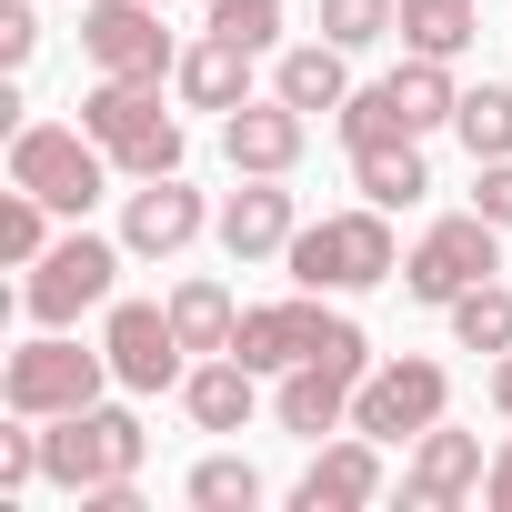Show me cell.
<instances>
[{
	"label": "cell",
	"mask_w": 512,
	"mask_h": 512,
	"mask_svg": "<svg viewBox=\"0 0 512 512\" xmlns=\"http://www.w3.org/2000/svg\"><path fill=\"white\" fill-rule=\"evenodd\" d=\"M141 462H151V432H141V412H121V402H81V412L41 422V482L71 492V502L141 482Z\"/></svg>",
	"instance_id": "cell-1"
},
{
	"label": "cell",
	"mask_w": 512,
	"mask_h": 512,
	"mask_svg": "<svg viewBox=\"0 0 512 512\" xmlns=\"http://www.w3.org/2000/svg\"><path fill=\"white\" fill-rule=\"evenodd\" d=\"M282 272H292V292H372V282H392V272H402L392 211L362 201V211H322V221H302L292 251H282Z\"/></svg>",
	"instance_id": "cell-2"
},
{
	"label": "cell",
	"mask_w": 512,
	"mask_h": 512,
	"mask_svg": "<svg viewBox=\"0 0 512 512\" xmlns=\"http://www.w3.org/2000/svg\"><path fill=\"white\" fill-rule=\"evenodd\" d=\"M81 131H91L131 181L181 171V121L161 111V81H91V91H81Z\"/></svg>",
	"instance_id": "cell-3"
},
{
	"label": "cell",
	"mask_w": 512,
	"mask_h": 512,
	"mask_svg": "<svg viewBox=\"0 0 512 512\" xmlns=\"http://www.w3.org/2000/svg\"><path fill=\"white\" fill-rule=\"evenodd\" d=\"M111 171H121V161H111L81 121H21V131H11V181L41 191L61 221H81V211L111 191Z\"/></svg>",
	"instance_id": "cell-4"
},
{
	"label": "cell",
	"mask_w": 512,
	"mask_h": 512,
	"mask_svg": "<svg viewBox=\"0 0 512 512\" xmlns=\"http://www.w3.org/2000/svg\"><path fill=\"white\" fill-rule=\"evenodd\" d=\"M121 251L131 241H101V231H61L51 251H41V262H31V282H21V312L41 322V332H71L81 312H101L111 302V282H121Z\"/></svg>",
	"instance_id": "cell-5"
},
{
	"label": "cell",
	"mask_w": 512,
	"mask_h": 512,
	"mask_svg": "<svg viewBox=\"0 0 512 512\" xmlns=\"http://www.w3.org/2000/svg\"><path fill=\"white\" fill-rule=\"evenodd\" d=\"M101 392H111V352H81L71 332H31L11 362H0V402L31 412V422H61V412H81Z\"/></svg>",
	"instance_id": "cell-6"
},
{
	"label": "cell",
	"mask_w": 512,
	"mask_h": 512,
	"mask_svg": "<svg viewBox=\"0 0 512 512\" xmlns=\"http://www.w3.org/2000/svg\"><path fill=\"white\" fill-rule=\"evenodd\" d=\"M502 272V231L482 221V211H452V221H432L422 241H412V262H402V292L412 302H432V312H452L472 282H492Z\"/></svg>",
	"instance_id": "cell-7"
},
{
	"label": "cell",
	"mask_w": 512,
	"mask_h": 512,
	"mask_svg": "<svg viewBox=\"0 0 512 512\" xmlns=\"http://www.w3.org/2000/svg\"><path fill=\"white\" fill-rule=\"evenodd\" d=\"M442 412H452L442 362H372L362 392H352V432H372V442H422Z\"/></svg>",
	"instance_id": "cell-8"
},
{
	"label": "cell",
	"mask_w": 512,
	"mask_h": 512,
	"mask_svg": "<svg viewBox=\"0 0 512 512\" xmlns=\"http://www.w3.org/2000/svg\"><path fill=\"white\" fill-rule=\"evenodd\" d=\"M81 51H91L101 81H161V71H181V51H171L151 0H81Z\"/></svg>",
	"instance_id": "cell-9"
},
{
	"label": "cell",
	"mask_w": 512,
	"mask_h": 512,
	"mask_svg": "<svg viewBox=\"0 0 512 512\" xmlns=\"http://www.w3.org/2000/svg\"><path fill=\"white\" fill-rule=\"evenodd\" d=\"M101 352H111L121 392H181V372H191V342L171 332V302H111Z\"/></svg>",
	"instance_id": "cell-10"
},
{
	"label": "cell",
	"mask_w": 512,
	"mask_h": 512,
	"mask_svg": "<svg viewBox=\"0 0 512 512\" xmlns=\"http://www.w3.org/2000/svg\"><path fill=\"white\" fill-rule=\"evenodd\" d=\"M352 392H362V362H342V352H312V362L272 372V422H282L292 442L352 432Z\"/></svg>",
	"instance_id": "cell-11"
},
{
	"label": "cell",
	"mask_w": 512,
	"mask_h": 512,
	"mask_svg": "<svg viewBox=\"0 0 512 512\" xmlns=\"http://www.w3.org/2000/svg\"><path fill=\"white\" fill-rule=\"evenodd\" d=\"M211 221H221V211H211L181 171H161V181L121 191V241H131V262H171V251H191Z\"/></svg>",
	"instance_id": "cell-12"
},
{
	"label": "cell",
	"mask_w": 512,
	"mask_h": 512,
	"mask_svg": "<svg viewBox=\"0 0 512 512\" xmlns=\"http://www.w3.org/2000/svg\"><path fill=\"white\" fill-rule=\"evenodd\" d=\"M221 151L251 181H292V161L312 151V111H292L282 91L272 101H241V111H221Z\"/></svg>",
	"instance_id": "cell-13"
},
{
	"label": "cell",
	"mask_w": 512,
	"mask_h": 512,
	"mask_svg": "<svg viewBox=\"0 0 512 512\" xmlns=\"http://www.w3.org/2000/svg\"><path fill=\"white\" fill-rule=\"evenodd\" d=\"M332 322H342V312H322V292L251 302V312H241V332H231V352H241L251 372H292V362H312V352L332 342Z\"/></svg>",
	"instance_id": "cell-14"
},
{
	"label": "cell",
	"mask_w": 512,
	"mask_h": 512,
	"mask_svg": "<svg viewBox=\"0 0 512 512\" xmlns=\"http://www.w3.org/2000/svg\"><path fill=\"white\" fill-rule=\"evenodd\" d=\"M482 472H492L482 432L432 422V432L412 442V462H402V502H412V512H452V502H472V492H482Z\"/></svg>",
	"instance_id": "cell-15"
},
{
	"label": "cell",
	"mask_w": 512,
	"mask_h": 512,
	"mask_svg": "<svg viewBox=\"0 0 512 512\" xmlns=\"http://www.w3.org/2000/svg\"><path fill=\"white\" fill-rule=\"evenodd\" d=\"M372 492H382V442L342 432V442H312V462L292 482V512H362Z\"/></svg>",
	"instance_id": "cell-16"
},
{
	"label": "cell",
	"mask_w": 512,
	"mask_h": 512,
	"mask_svg": "<svg viewBox=\"0 0 512 512\" xmlns=\"http://www.w3.org/2000/svg\"><path fill=\"white\" fill-rule=\"evenodd\" d=\"M221 251H231V262H282V251H292V231H302V201L282 191V181H251L241 171V191L221 201Z\"/></svg>",
	"instance_id": "cell-17"
},
{
	"label": "cell",
	"mask_w": 512,
	"mask_h": 512,
	"mask_svg": "<svg viewBox=\"0 0 512 512\" xmlns=\"http://www.w3.org/2000/svg\"><path fill=\"white\" fill-rule=\"evenodd\" d=\"M181 402H191L201 432H241L251 412H262V372H251L241 352H201V362L181 372Z\"/></svg>",
	"instance_id": "cell-18"
},
{
	"label": "cell",
	"mask_w": 512,
	"mask_h": 512,
	"mask_svg": "<svg viewBox=\"0 0 512 512\" xmlns=\"http://www.w3.org/2000/svg\"><path fill=\"white\" fill-rule=\"evenodd\" d=\"M181 101L191 111H241L251 101V41H231V31H201L191 51H181Z\"/></svg>",
	"instance_id": "cell-19"
},
{
	"label": "cell",
	"mask_w": 512,
	"mask_h": 512,
	"mask_svg": "<svg viewBox=\"0 0 512 512\" xmlns=\"http://www.w3.org/2000/svg\"><path fill=\"white\" fill-rule=\"evenodd\" d=\"M342 61H352L342 41H292L282 71H272V91H282L292 111H342V101H352V71H342Z\"/></svg>",
	"instance_id": "cell-20"
},
{
	"label": "cell",
	"mask_w": 512,
	"mask_h": 512,
	"mask_svg": "<svg viewBox=\"0 0 512 512\" xmlns=\"http://www.w3.org/2000/svg\"><path fill=\"white\" fill-rule=\"evenodd\" d=\"M392 101H402V121H412V141H432V131H452V111H462V81H452V61H402L392 71Z\"/></svg>",
	"instance_id": "cell-21"
},
{
	"label": "cell",
	"mask_w": 512,
	"mask_h": 512,
	"mask_svg": "<svg viewBox=\"0 0 512 512\" xmlns=\"http://www.w3.org/2000/svg\"><path fill=\"white\" fill-rule=\"evenodd\" d=\"M352 181H362V201L412 211L432 191V161H422V141H382V151H352Z\"/></svg>",
	"instance_id": "cell-22"
},
{
	"label": "cell",
	"mask_w": 512,
	"mask_h": 512,
	"mask_svg": "<svg viewBox=\"0 0 512 512\" xmlns=\"http://www.w3.org/2000/svg\"><path fill=\"white\" fill-rule=\"evenodd\" d=\"M171 332H181L191 352H231V332H241V302H231L211 272H191V282H171Z\"/></svg>",
	"instance_id": "cell-23"
},
{
	"label": "cell",
	"mask_w": 512,
	"mask_h": 512,
	"mask_svg": "<svg viewBox=\"0 0 512 512\" xmlns=\"http://www.w3.org/2000/svg\"><path fill=\"white\" fill-rule=\"evenodd\" d=\"M472 31H482L472 0H402V41H412L422 61H462V51H472Z\"/></svg>",
	"instance_id": "cell-24"
},
{
	"label": "cell",
	"mask_w": 512,
	"mask_h": 512,
	"mask_svg": "<svg viewBox=\"0 0 512 512\" xmlns=\"http://www.w3.org/2000/svg\"><path fill=\"white\" fill-rule=\"evenodd\" d=\"M342 151H382V141H412V121H402V101H392V81H362L342 111Z\"/></svg>",
	"instance_id": "cell-25"
},
{
	"label": "cell",
	"mask_w": 512,
	"mask_h": 512,
	"mask_svg": "<svg viewBox=\"0 0 512 512\" xmlns=\"http://www.w3.org/2000/svg\"><path fill=\"white\" fill-rule=\"evenodd\" d=\"M452 342L462 352H512V282H472L452 302Z\"/></svg>",
	"instance_id": "cell-26"
},
{
	"label": "cell",
	"mask_w": 512,
	"mask_h": 512,
	"mask_svg": "<svg viewBox=\"0 0 512 512\" xmlns=\"http://www.w3.org/2000/svg\"><path fill=\"white\" fill-rule=\"evenodd\" d=\"M452 131H462V151H472V161H502V151H512V91H502V81H482V91H462V111H452Z\"/></svg>",
	"instance_id": "cell-27"
},
{
	"label": "cell",
	"mask_w": 512,
	"mask_h": 512,
	"mask_svg": "<svg viewBox=\"0 0 512 512\" xmlns=\"http://www.w3.org/2000/svg\"><path fill=\"white\" fill-rule=\"evenodd\" d=\"M51 221H61V211H51L41 191H21V181H11V191H0V251H11V262H21V272L41 262V251H51V241H61Z\"/></svg>",
	"instance_id": "cell-28"
},
{
	"label": "cell",
	"mask_w": 512,
	"mask_h": 512,
	"mask_svg": "<svg viewBox=\"0 0 512 512\" xmlns=\"http://www.w3.org/2000/svg\"><path fill=\"white\" fill-rule=\"evenodd\" d=\"M191 502L201 512H262V472L241 452H211V462H191Z\"/></svg>",
	"instance_id": "cell-29"
},
{
	"label": "cell",
	"mask_w": 512,
	"mask_h": 512,
	"mask_svg": "<svg viewBox=\"0 0 512 512\" xmlns=\"http://www.w3.org/2000/svg\"><path fill=\"white\" fill-rule=\"evenodd\" d=\"M392 31H402V0H322V41H342V51H372Z\"/></svg>",
	"instance_id": "cell-30"
},
{
	"label": "cell",
	"mask_w": 512,
	"mask_h": 512,
	"mask_svg": "<svg viewBox=\"0 0 512 512\" xmlns=\"http://www.w3.org/2000/svg\"><path fill=\"white\" fill-rule=\"evenodd\" d=\"M31 482H41V422H31V412H11V432H0V502L31 492Z\"/></svg>",
	"instance_id": "cell-31"
},
{
	"label": "cell",
	"mask_w": 512,
	"mask_h": 512,
	"mask_svg": "<svg viewBox=\"0 0 512 512\" xmlns=\"http://www.w3.org/2000/svg\"><path fill=\"white\" fill-rule=\"evenodd\" d=\"M211 31L251 41V51H272L282 41V0H211Z\"/></svg>",
	"instance_id": "cell-32"
},
{
	"label": "cell",
	"mask_w": 512,
	"mask_h": 512,
	"mask_svg": "<svg viewBox=\"0 0 512 512\" xmlns=\"http://www.w3.org/2000/svg\"><path fill=\"white\" fill-rule=\"evenodd\" d=\"M472 211H482L492 231H512V151H502V161H472Z\"/></svg>",
	"instance_id": "cell-33"
},
{
	"label": "cell",
	"mask_w": 512,
	"mask_h": 512,
	"mask_svg": "<svg viewBox=\"0 0 512 512\" xmlns=\"http://www.w3.org/2000/svg\"><path fill=\"white\" fill-rule=\"evenodd\" d=\"M41 51V21H31V0H0V71H31Z\"/></svg>",
	"instance_id": "cell-34"
},
{
	"label": "cell",
	"mask_w": 512,
	"mask_h": 512,
	"mask_svg": "<svg viewBox=\"0 0 512 512\" xmlns=\"http://www.w3.org/2000/svg\"><path fill=\"white\" fill-rule=\"evenodd\" d=\"M482 502L512 512V432H502V452H492V472H482Z\"/></svg>",
	"instance_id": "cell-35"
},
{
	"label": "cell",
	"mask_w": 512,
	"mask_h": 512,
	"mask_svg": "<svg viewBox=\"0 0 512 512\" xmlns=\"http://www.w3.org/2000/svg\"><path fill=\"white\" fill-rule=\"evenodd\" d=\"M492 412L512 422V352H492Z\"/></svg>",
	"instance_id": "cell-36"
},
{
	"label": "cell",
	"mask_w": 512,
	"mask_h": 512,
	"mask_svg": "<svg viewBox=\"0 0 512 512\" xmlns=\"http://www.w3.org/2000/svg\"><path fill=\"white\" fill-rule=\"evenodd\" d=\"M151 11H171V0H151Z\"/></svg>",
	"instance_id": "cell-37"
}]
</instances>
